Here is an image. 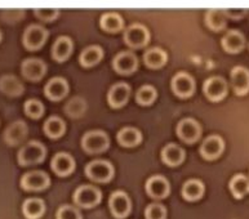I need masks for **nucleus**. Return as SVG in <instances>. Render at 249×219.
Masks as SVG:
<instances>
[{
    "instance_id": "nucleus-36",
    "label": "nucleus",
    "mask_w": 249,
    "mask_h": 219,
    "mask_svg": "<svg viewBox=\"0 0 249 219\" xmlns=\"http://www.w3.org/2000/svg\"><path fill=\"white\" fill-rule=\"evenodd\" d=\"M25 112L27 116H30L33 119H39L43 114H44V104L41 103L39 100H27L25 102Z\"/></svg>"
},
{
    "instance_id": "nucleus-40",
    "label": "nucleus",
    "mask_w": 249,
    "mask_h": 219,
    "mask_svg": "<svg viewBox=\"0 0 249 219\" xmlns=\"http://www.w3.org/2000/svg\"><path fill=\"white\" fill-rule=\"evenodd\" d=\"M225 13H226L227 18L232 19H240L242 17H244L247 13L246 9H223Z\"/></svg>"
},
{
    "instance_id": "nucleus-12",
    "label": "nucleus",
    "mask_w": 249,
    "mask_h": 219,
    "mask_svg": "<svg viewBox=\"0 0 249 219\" xmlns=\"http://www.w3.org/2000/svg\"><path fill=\"white\" fill-rule=\"evenodd\" d=\"M112 67L116 72L122 75H129L137 70L138 60L137 56L133 52H120L114 57L112 61Z\"/></svg>"
},
{
    "instance_id": "nucleus-29",
    "label": "nucleus",
    "mask_w": 249,
    "mask_h": 219,
    "mask_svg": "<svg viewBox=\"0 0 249 219\" xmlns=\"http://www.w3.org/2000/svg\"><path fill=\"white\" fill-rule=\"evenodd\" d=\"M205 192L204 183L199 179H190L182 187V196L187 201H196L203 197Z\"/></svg>"
},
{
    "instance_id": "nucleus-26",
    "label": "nucleus",
    "mask_w": 249,
    "mask_h": 219,
    "mask_svg": "<svg viewBox=\"0 0 249 219\" xmlns=\"http://www.w3.org/2000/svg\"><path fill=\"white\" fill-rule=\"evenodd\" d=\"M118 142L124 147H134L141 143L142 133L137 128L133 126H125L123 129L119 130V133L116 135Z\"/></svg>"
},
{
    "instance_id": "nucleus-13",
    "label": "nucleus",
    "mask_w": 249,
    "mask_h": 219,
    "mask_svg": "<svg viewBox=\"0 0 249 219\" xmlns=\"http://www.w3.org/2000/svg\"><path fill=\"white\" fill-rule=\"evenodd\" d=\"M231 86L236 96H246L249 92V70L244 66H235L230 74Z\"/></svg>"
},
{
    "instance_id": "nucleus-1",
    "label": "nucleus",
    "mask_w": 249,
    "mask_h": 219,
    "mask_svg": "<svg viewBox=\"0 0 249 219\" xmlns=\"http://www.w3.org/2000/svg\"><path fill=\"white\" fill-rule=\"evenodd\" d=\"M82 146L84 151L90 155L106 151L110 146V138L102 130H90L82 138Z\"/></svg>"
},
{
    "instance_id": "nucleus-8",
    "label": "nucleus",
    "mask_w": 249,
    "mask_h": 219,
    "mask_svg": "<svg viewBox=\"0 0 249 219\" xmlns=\"http://www.w3.org/2000/svg\"><path fill=\"white\" fill-rule=\"evenodd\" d=\"M108 206H110L112 216L118 219L125 218L132 210L129 196L123 191H115L111 193V196L108 199Z\"/></svg>"
},
{
    "instance_id": "nucleus-6",
    "label": "nucleus",
    "mask_w": 249,
    "mask_h": 219,
    "mask_svg": "<svg viewBox=\"0 0 249 219\" xmlns=\"http://www.w3.org/2000/svg\"><path fill=\"white\" fill-rule=\"evenodd\" d=\"M203 92L205 97L212 102H219L227 96L229 92V84L221 76H212L207 79L203 85Z\"/></svg>"
},
{
    "instance_id": "nucleus-18",
    "label": "nucleus",
    "mask_w": 249,
    "mask_h": 219,
    "mask_svg": "<svg viewBox=\"0 0 249 219\" xmlns=\"http://www.w3.org/2000/svg\"><path fill=\"white\" fill-rule=\"evenodd\" d=\"M223 49L227 53H239L242 52L244 47H246V36L244 34L240 33L239 30H229L225 35H223L222 40H221Z\"/></svg>"
},
{
    "instance_id": "nucleus-3",
    "label": "nucleus",
    "mask_w": 249,
    "mask_h": 219,
    "mask_svg": "<svg viewBox=\"0 0 249 219\" xmlns=\"http://www.w3.org/2000/svg\"><path fill=\"white\" fill-rule=\"evenodd\" d=\"M87 177L97 183H106L114 177V167L106 160H94L86 167Z\"/></svg>"
},
{
    "instance_id": "nucleus-10",
    "label": "nucleus",
    "mask_w": 249,
    "mask_h": 219,
    "mask_svg": "<svg viewBox=\"0 0 249 219\" xmlns=\"http://www.w3.org/2000/svg\"><path fill=\"white\" fill-rule=\"evenodd\" d=\"M172 89L178 97L187 98L195 92V80L190 74L181 71L172 79Z\"/></svg>"
},
{
    "instance_id": "nucleus-34",
    "label": "nucleus",
    "mask_w": 249,
    "mask_h": 219,
    "mask_svg": "<svg viewBox=\"0 0 249 219\" xmlns=\"http://www.w3.org/2000/svg\"><path fill=\"white\" fill-rule=\"evenodd\" d=\"M87 103L86 101L80 98V97H74L71 98L65 106V111L67 112V115L71 118H79L86 112Z\"/></svg>"
},
{
    "instance_id": "nucleus-5",
    "label": "nucleus",
    "mask_w": 249,
    "mask_h": 219,
    "mask_svg": "<svg viewBox=\"0 0 249 219\" xmlns=\"http://www.w3.org/2000/svg\"><path fill=\"white\" fill-rule=\"evenodd\" d=\"M49 36L48 30L40 25H30L23 33V45L29 51H36L41 48Z\"/></svg>"
},
{
    "instance_id": "nucleus-21",
    "label": "nucleus",
    "mask_w": 249,
    "mask_h": 219,
    "mask_svg": "<svg viewBox=\"0 0 249 219\" xmlns=\"http://www.w3.org/2000/svg\"><path fill=\"white\" fill-rule=\"evenodd\" d=\"M44 92L49 100L61 101L69 92V84L63 78H53L47 83Z\"/></svg>"
},
{
    "instance_id": "nucleus-22",
    "label": "nucleus",
    "mask_w": 249,
    "mask_h": 219,
    "mask_svg": "<svg viewBox=\"0 0 249 219\" xmlns=\"http://www.w3.org/2000/svg\"><path fill=\"white\" fill-rule=\"evenodd\" d=\"M161 160L169 167H177L185 160V151L181 146L168 143L161 150Z\"/></svg>"
},
{
    "instance_id": "nucleus-20",
    "label": "nucleus",
    "mask_w": 249,
    "mask_h": 219,
    "mask_svg": "<svg viewBox=\"0 0 249 219\" xmlns=\"http://www.w3.org/2000/svg\"><path fill=\"white\" fill-rule=\"evenodd\" d=\"M52 170L60 177H66L71 174L75 169L74 157L66 152L56 153L52 159Z\"/></svg>"
},
{
    "instance_id": "nucleus-9",
    "label": "nucleus",
    "mask_w": 249,
    "mask_h": 219,
    "mask_svg": "<svg viewBox=\"0 0 249 219\" xmlns=\"http://www.w3.org/2000/svg\"><path fill=\"white\" fill-rule=\"evenodd\" d=\"M49 183H51L49 175L40 170L29 171L21 178V187L26 191H41L47 188Z\"/></svg>"
},
{
    "instance_id": "nucleus-25",
    "label": "nucleus",
    "mask_w": 249,
    "mask_h": 219,
    "mask_svg": "<svg viewBox=\"0 0 249 219\" xmlns=\"http://www.w3.org/2000/svg\"><path fill=\"white\" fill-rule=\"evenodd\" d=\"M25 86L22 82L15 75H4L0 78V90L8 96L16 97L22 94Z\"/></svg>"
},
{
    "instance_id": "nucleus-4",
    "label": "nucleus",
    "mask_w": 249,
    "mask_h": 219,
    "mask_svg": "<svg viewBox=\"0 0 249 219\" xmlns=\"http://www.w3.org/2000/svg\"><path fill=\"white\" fill-rule=\"evenodd\" d=\"M74 202L80 208H93L98 205L102 200V193L96 186H90V185H84L76 188L74 192Z\"/></svg>"
},
{
    "instance_id": "nucleus-14",
    "label": "nucleus",
    "mask_w": 249,
    "mask_h": 219,
    "mask_svg": "<svg viewBox=\"0 0 249 219\" xmlns=\"http://www.w3.org/2000/svg\"><path fill=\"white\" fill-rule=\"evenodd\" d=\"M225 150V141L219 135H209L203 141L200 146L201 156L207 160H214L221 156Z\"/></svg>"
},
{
    "instance_id": "nucleus-17",
    "label": "nucleus",
    "mask_w": 249,
    "mask_h": 219,
    "mask_svg": "<svg viewBox=\"0 0 249 219\" xmlns=\"http://www.w3.org/2000/svg\"><path fill=\"white\" fill-rule=\"evenodd\" d=\"M146 192L153 199H164L171 192V185L163 175H153L146 182Z\"/></svg>"
},
{
    "instance_id": "nucleus-31",
    "label": "nucleus",
    "mask_w": 249,
    "mask_h": 219,
    "mask_svg": "<svg viewBox=\"0 0 249 219\" xmlns=\"http://www.w3.org/2000/svg\"><path fill=\"white\" fill-rule=\"evenodd\" d=\"M100 25L104 30L108 31V33H116V31L123 29L124 21L119 13L107 12V13H104L102 17H101Z\"/></svg>"
},
{
    "instance_id": "nucleus-30",
    "label": "nucleus",
    "mask_w": 249,
    "mask_h": 219,
    "mask_svg": "<svg viewBox=\"0 0 249 219\" xmlns=\"http://www.w3.org/2000/svg\"><path fill=\"white\" fill-rule=\"evenodd\" d=\"M104 57V49L100 45H89L87 47L79 57V61L84 67H92L100 62Z\"/></svg>"
},
{
    "instance_id": "nucleus-37",
    "label": "nucleus",
    "mask_w": 249,
    "mask_h": 219,
    "mask_svg": "<svg viewBox=\"0 0 249 219\" xmlns=\"http://www.w3.org/2000/svg\"><path fill=\"white\" fill-rule=\"evenodd\" d=\"M146 219H165L167 218V209L161 204H150L145 210Z\"/></svg>"
},
{
    "instance_id": "nucleus-24",
    "label": "nucleus",
    "mask_w": 249,
    "mask_h": 219,
    "mask_svg": "<svg viewBox=\"0 0 249 219\" xmlns=\"http://www.w3.org/2000/svg\"><path fill=\"white\" fill-rule=\"evenodd\" d=\"M22 213L27 219H39L45 213V202L37 197H30L23 201Z\"/></svg>"
},
{
    "instance_id": "nucleus-16",
    "label": "nucleus",
    "mask_w": 249,
    "mask_h": 219,
    "mask_svg": "<svg viewBox=\"0 0 249 219\" xmlns=\"http://www.w3.org/2000/svg\"><path fill=\"white\" fill-rule=\"evenodd\" d=\"M27 132L29 129H27L26 123L22 120H17L7 126V129L4 130L3 138L5 143H8L9 146L19 145L26 138Z\"/></svg>"
},
{
    "instance_id": "nucleus-41",
    "label": "nucleus",
    "mask_w": 249,
    "mask_h": 219,
    "mask_svg": "<svg viewBox=\"0 0 249 219\" xmlns=\"http://www.w3.org/2000/svg\"><path fill=\"white\" fill-rule=\"evenodd\" d=\"M0 40H1V31H0Z\"/></svg>"
},
{
    "instance_id": "nucleus-11",
    "label": "nucleus",
    "mask_w": 249,
    "mask_h": 219,
    "mask_svg": "<svg viewBox=\"0 0 249 219\" xmlns=\"http://www.w3.org/2000/svg\"><path fill=\"white\" fill-rule=\"evenodd\" d=\"M178 137L186 143H195L201 135V126L195 119L186 118L181 120L177 125Z\"/></svg>"
},
{
    "instance_id": "nucleus-7",
    "label": "nucleus",
    "mask_w": 249,
    "mask_h": 219,
    "mask_svg": "<svg viewBox=\"0 0 249 219\" xmlns=\"http://www.w3.org/2000/svg\"><path fill=\"white\" fill-rule=\"evenodd\" d=\"M150 40V33L141 23L130 25L124 33V41L130 48H142Z\"/></svg>"
},
{
    "instance_id": "nucleus-2",
    "label": "nucleus",
    "mask_w": 249,
    "mask_h": 219,
    "mask_svg": "<svg viewBox=\"0 0 249 219\" xmlns=\"http://www.w3.org/2000/svg\"><path fill=\"white\" fill-rule=\"evenodd\" d=\"M45 153L47 150L40 142L30 141L19 149L17 159L21 165H34L41 163L45 159Z\"/></svg>"
},
{
    "instance_id": "nucleus-38",
    "label": "nucleus",
    "mask_w": 249,
    "mask_h": 219,
    "mask_svg": "<svg viewBox=\"0 0 249 219\" xmlns=\"http://www.w3.org/2000/svg\"><path fill=\"white\" fill-rule=\"evenodd\" d=\"M57 219H83L82 213L72 205H62L57 210Z\"/></svg>"
},
{
    "instance_id": "nucleus-33",
    "label": "nucleus",
    "mask_w": 249,
    "mask_h": 219,
    "mask_svg": "<svg viewBox=\"0 0 249 219\" xmlns=\"http://www.w3.org/2000/svg\"><path fill=\"white\" fill-rule=\"evenodd\" d=\"M66 130L63 120L58 116H51L44 123V132L49 138H60Z\"/></svg>"
},
{
    "instance_id": "nucleus-27",
    "label": "nucleus",
    "mask_w": 249,
    "mask_h": 219,
    "mask_svg": "<svg viewBox=\"0 0 249 219\" xmlns=\"http://www.w3.org/2000/svg\"><path fill=\"white\" fill-rule=\"evenodd\" d=\"M205 23L213 31H222L226 29L227 17L223 9H209L205 13Z\"/></svg>"
},
{
    "instance_id": "nucleus-23",
    "label": "nucleus",
    "mask_w": 249,
    "mask_h": 219,
    "mask_svg": "<svg viewBox=\"0 0 249 219\" xmlns=\"http://www.w3.org/2000/svg\"><path fill=\"white\" fill-rule=\"evenodd\" d=\"M72 48H74V44L70 37L60 36L52 47V57L57 62H63L71 56Z\"/></svg>"
},
{
    "instance_id": "nucleus-28",
    "label": "nucleus",
    "mask_w": 249,
    "mask_h": 219,
    "mask_svg": "<svg viewBox=\"0 0 249 219\" xmlns=\"http://www.w3.org/2000/svg\"><path fill=\"white\" fill-rule=\"evenodd\" d=\"M229 188L235 199H243L249 193V178L246 174H235L230 179L229 183Z\"/></svg>"
},
{
    "instance_id": "nucleus-35",
    "label": "nucleus",
    "mask_w": 249,
    "mask_h": 219,
    "mask_svg": "<svg viewBox=\"0 0 249 219\" xmlns=\"http://www.w3.org/2000/svg\"><path fill=\"white\" fill-rule=\"evenodd\" d=\"M158 97V92L153 85H142L140 89L137 90L136 94V101L142 106H149V104L154 103V101Z\"/></svg>"
},
{
    "instance_id": "nucleus-15",
    "label": "nucleus",
    "mask_w": 249,
    "mask_h": 219,
    "mask_svg": "<svg viewBox=\"0 0 249 219\" xmlns=\"http://www.w3.org/2000/svg\"><path fill=\"white\" fill-rule=\"evenodd\" d=\"M22 75L30 82H39L47 72V65L40 58H27L21 65Z\"/></svg>"
},
{
    "instance_id": "nucleus-19",
    "label": "nucleus",
    "mask_w": 249,
    "mask_h": 219,
    "mask_svg": "<svg viewBox=\"0 0 249 219\" xmlns=\"http://www.w3.org/2000/svg\"><path fill=\"white\" fill-rule=\"evenodd\" d=\"M130 96V86L125 83H118L110 88L107 93L108 104L114 108L123 107Z\"/></svg>"
},
{
    "instance_id": "nucleus-39",
    "label": "nucleus",
    "mask_w": 249,
    "mask_h": 219,
    "mask_svg": "<svg viewBox=\"0 0 249 219\" xmlns=\"http://www.w3.org/2000/svg\"><path fill=\"white\" fill-rule=\"evenodd\" d=\"M35 16L41 21H53L58 16V9L53 8H37L35 9Z\"/></svg>"
},
{
    "instance_id": "nucleus-32",
    "label": "nucleus",
    "mask_w": 249,
    "mask_h": 219,
    "mask_svg": "<svg viewBox=\"0 0 249 219\" xmlns=\"http://www.w3.org/2000/svg\"><path fill=\"white\" fill-rule=\"evenodd\" d=\"M167 60V53L161 48H151L149 51H146L145 54H143L145 65L150 68H159V67L164 66Z\"/></svg>"
}]
</instances>
